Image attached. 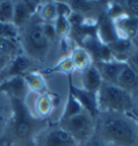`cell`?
Segmentation results:
<instances>
[{
	"mask_svg": "<svg viewBox=\"0 0 138 146\" xmlns=\"http://www.w3.org/2000/svg\"><path fill=\"white\" fill-rule=\"evenodd\" d=\"M34 146H79V143L57 123L42 129L35 137Z\"/></svg>",
	"mask_w": 138,
	"mask_h": 146,
	"instance_id": "obj_6",
	"label": "cell"
},
{
	"mask_svg": "<svg viewBox=\"0 0 138 146\" xmlns=\"http://www.w3.org/2000/svg\"><path fill=\"white\" fill-rule=\"evenodd\" d=\"M119 38L131 40L138 31V19L131 15L120 16L113 20Z\"/></svg>",
	"mask_w": 138,
	"mask_h": 146,
	"instance_id": "obj_13",
	"label": "cell"
},
{
	"mask_svg": "<svg viewBox=\"0 0 138 146\" xmlns=\"http://www.w3.org/2000/svg\"><path fill=\"white\" fill-rule=\"evenodd\" d=\"M81 84L82 89L97 94L102 84V78L94 64L81 72Z\"/></svg>",
	"mask_w": 138,
	"mask_h": 146,
	"instance_id": "obj_14",
	"label": "cell"
},
{
	"mask_svg": "<svg viewBox=\"0 0 138 146\" xmlns=\"http://www.w3.org/2000/svg\"><path fill=\"white\" fill-rule=\"evenodd\" d=\"M73 70H75V66H73V63H72L70 56L61 60V62L58 63V65L54 66L51 69V72H61V73H66L68 75H72Z\"/></svg>",
	"mask_w": 138,
	"mask_h": 146,
	"instance_id": "obj_27",
	"label": "cell"
},
{
	"mask_svg": "<svg viewBox=\"0 0 138 146\" xmlns=\"http://www.w3.org/2000/svg\"><path fill=\"white\" fill-rule=\"evenodd\" d=\"M30 90L24 76H15L0 82V93H5L9 99H15L26 102V98Z\"/></svg>",
	"mask_w": 138,
	"mask_h": 146,
	"instance_id": "obj_7",
	"label": "cell"
},
{
	"mask_svg": "<svg viewBox=\"0 0 138 146\" xmlns=\"http://www.w3.org/2000/svg\"><path fill=\"white\" fill-rule=\"evenodd\" d=\"M132 98H133V103H134V110H136L138 113V88L132 92Z\"/></svg>",
	"mask_w": 138,
	"mask_h": 146,
	"instance_id": "obj_31",
	"label": "cell"
},
{
	"mask_svg": "<svg viewBox=\"0 0 138 146\" xmlns=\"http://www.w3.org/2000/svg\"><path fill=\"white\" fill-rule=\"evenodd\" d=\"M68 79H69V89L72 91L75 98L81 104L83 110H86L93 118L96 119L98 113H99L97 106V94L88 92L82 88L80 89L75 87L72 84V75H68Z\"/></svg>",
	"mask_w": 138,
	"mask_h": 146,
	"instance_id": "obj_9",
	"label": "cell"
},
{
	"mask_svg": "<svg viewBox=\"0 0 138 146\" xmlns=\"http://www.w3.org/2000/svg\"><path fill=\"white\" fill-rule=\"evenodd\" d=\"M58 125L80 144L88 140L95 133L96 122L95 118H93L86 110H82L78 115L59 120Z\"/></svg>",
	"mask_w": 138,
	"mask_h": 146,
	"instance_id": "obj_5",
	"label": "cell"
},
{
	"mask_svg": "<svg viewBox=\"0 0 138 146\" xmlns=\"http://www.w3.org/2000/svg\"><path fill=\"white\" fill-rule=\"evenodd\" d=\"M20 34V28L13 23H2L0 22V38L16 39Z\"/></svg>",
	"mask_w": 138,
	"mask_h": 146,
	"instance_id": "obj_25",
	"label": "cell"
},
{
	"mask_svg": "<svg viewBox=\"0 0 138 146\" xmlns=\"http://www.w3.org/2000/svg\"><path fill=\"white\" fill-rule=\"evenodd\" d=\"M40 15L41 20L46 23H51L53 24L57 17L56 11V2H48L41 8V11L38 12Z\"/></svg>",
	"mask_w": 138,
	"mask_h": 146,
	"instance_id": "obj_23",
	"label": "cell"
},
{
	"mask_svg": "<svg viewBox=\"0 0 138 146\" xmlns=\"http://www.w3.org/2000/svg\"><path fill=\"white\" fill-rule=\"evenodd\" d=\"M126 15H131L138 19V0H125L120 1Z\"/></svg>",
	"mask_w": 138,
	"mask_h": 146,
	"instance_id": "obj_28",
	"label": "cell"
},
{
	"mask_svg": "<svg viewBox=\"0 0 138 146\" xmlns=\"http://www.w3.org/2000/svg\"><path fill=\"white\" fill-rule=\"evenodd\" d=\"M24 78H25L30 91H34V92L38 93L39 95L48 92L46 80H44L43 76L39 72L30 70V72H28L27 74L24 75Z\"/></svg>",
	"mask_w": 138,
	"mask_h": 146,
	"instance_id": "obj_19",
	"label": "cell"
},
{
	"mask_svg": "<svg viewBox=\"0 0 138 146\" xmlns=\"http://www.w3.org/2000/svg\"><path fill=\"white\" fill-rule=\"evenodd\" d=\"M96 28L98 33V40L106 46L116 41L119 38L116 26H114V22L112 19L108 16L106 11L100 13L98 16Z\"/></svg>",
	"mask_w": 138,
	"mask_h": 146,
	"instance_id": "obj_11",
	"label": "cell"
},
{
	"mask_svg": "<svg viewBox=\"0 0 138 146\" xmlns=\"http://www.w3.org/2000/svg\"><path fill=\"white\" fill-rule=\"evenodd\" d=\"M107 47L112 58L120 62H126L134 51L131 40L123 38H118L116 41L107 44Z\"/></svg>",
	"mask_w": 138,
	"mask_h": 146,
	"instance_id": "obj_15",
	"label": "cell"
},
{
	"mask_svg": "<svg viewBox=\"0 0 138 146\" xmlns=\"http://www.w3.org/2000/svg\"><path fill=\"white\" fill-rule=\"evenodd\" d=\"M97 106L100 111L128 114L134 110L132 93L116 84L102 81L97 92Z\"/></svg>",
	"mask_w": 138,
	"mask_h": 146,
	"instance_id": "obj_4",
	"label": "cell"
},
{
	"mask_svg": "<svg viewBox=\"0 0 138 146\" xmlns=\"http://www.w3.org/2000/svg\"><path fill=\"white\" fill-rule=\"evenodd\" d=\"M71 8L72 12H76L79 14H85V13H92L100 9L102 5L105 3H100L98 1H85V0H73L67 2Z\"/></svg>",
	"mask_w": 138,
	"mask_h": 146,
	"instance_id": "obj_20",
	"label": "cell"
},
{
	"mask_svg": "<svg viewBox=\"0 0 138 146\" xmlns=\"http://www.w3.org/2000/svg\"><path fill=\"white\" fill-rule=\"evenodd\" d=\"M131 42H132V46H133L134 50H138V31L137 34L131 39Z\"/></svg>",
	"mask_w": 138,
	"mask_h": 146,
	"instance_id": "obj_33",
	"label": "cell"
},
{
	"mask_svg": "<svg viewBox=\"0 0 138 146\" xmlns=\"http://www.w3.org/2000/svg\"><path fill=\"white\" fill-rule=\"evenodd\" d=\"M137 125H138V119H137Z\"/></svg>",
	"mask_w": 138,
	"mask_h": 146,
	"instance_id": "obj_35",
	"label": "cell"
},
{
	"mask_svg": "<svg viewBox=\"0 0 138 146\" xmlns=\"http://www.w3.org/2000/svg\"><path fill=\"white\" fill-rule=\"evenodd\" d=\"M37 5L34 1H15L14 11H13V24L16 27H20L37 13Z\"/></svg>",
	"mask_w": 138,
	"mask_h": 146,
	"instance_id": "obj_12",
	"label": "cell"
},
{
	"mask_svg": "<svg viewBox=\"0 0 138 146\" xmlns=\"http://www.w3.org/2000/svg\"><path fill=\"white\" fill-rule=\"evenodd\" d=\"M56 104V95L46 92L40 94L36 101V113L38 117L46 118V116L51 114L52 110Z\"/></svg>",
	"mask_w": 138,
	"mask_h": 146,
	"instance_id": "obj_17",
	"label": "cell"
},
{
	"mask_svg": "<svg viewBox=\"0 0 138 146\" xmlns=\"http://www.w3.org/2000/svg\"><path fill=\"white\" fill-rule=\"evenodd\" d=\"M1 119H2V118H1V116H0V120H1Z\"/></svg>",
	"mask_w": 138,
	"mask_h": 146,
	"instance_id": "obj_34",
	"label": "cell"
},
{
	"mask_svg": "<svg viewBox=\"0 0 138 146\" xmlns=\"http://www.w3.org/2000/svg\"><path fill=\"white\" fill-rule=\"evenodd\" d=\"M79 146H108V145L102 141L96 133H94L88 140L80 143Z\"/></svg>",
	"mask_w": 138,
	"mask_h": 146,
	"instance_id": "obj_29",
	"label": "cell"
},
{
	"mask_svg": "<svg viewBox=\"0 0 138 146\" xmlns=\"http://www.w3.org/2000/svg\"><path fill=\"white\" fill-rule=\"evenodd\" d=\"M32 65V60L28 58L26 54H17L0 72V82L15 76H24L28 73Z\"/></svg>",
	"mask_w": 138,
	"mask_h": 146,
	"instance_id": "obj_8",
	"label": "cell"
},
{
	"mask_svg": "<svg viewBox=\"0 0 138 146\" xmlns=\"http://www.w3.org/2000/svg\"><path fill=\"white\" fill-rule=\"evenodd\" d=\"M18 37L26 55L31 60L44 61L50 51V39L44 33V22L37 12L20 28Z\"/></svg>",
	"mask_w": 138,
	"mask_h": 146,
	"instance_id": "obj_3",
	"label": "cell"
},
{
	"mask_svg": "<svg viewBox=\"0 0 138 146\" xmlns=\"http://www.w3.org/2000/svg\"><path fill=\"white\" fill-rule=\"evenodd\" d=\"M93 64L98 69L104 82L117 86L119 75L121 74L123 68L126 66L127 63L120 62L117 60H110V61H106V62H95Z\"/></svg>",
	"mask_w": 138,
	"mask_h": 146,
	"instance_id": "obj_10",
	"label": "cell"
},
{
	"mask_svg": "<svg viewBox=\"0 0 138 146\" xmlns=\"http://www.w3.org/2000/svg\"><path fill=\"white\" fill-rule=\"evenodd\" d=\"M126 63L138 74V50H134Z\"/></svg>",
	"mask_w": 138,
	"mask_h": 146,
	"instance_id": "obj_30",
	"label": "cell"
},
{
	"mask_svg": "<svg viewBox=\"0 0 138 146\" xmlns=\"http://www.w3.org/2000/svg\"><path fill=\"white\" fill-rule=\"evenodd\" d=\"M55 27L56 35L59 37H65L70 31V23L68 21V17L57 15L55 22L53 23Z\"/></svg>",
	"mask_w": 138,
	"mask_h": 146,
	"instance_id": "obj_26",
	"label": "cell"
},
{
	"mask_svg": "<svg viewBox=\"0 0 138 146\" xmlns=\"http://www.w3.org/2000/svg\"><path fill=\"white\" fill-rule=\"evenodd\" d=\"M18 44L15 39L0 38V56L12 60L17 55Z\"/></svg>",
	"mask_w": 138,
	"mask_h": 146,
	"instance_id": "obj_22",
	"label": "cell"
},
{
	"mask_svg": "<svg viewBox=\"0 0 138 146\" xmlns=\"http://www.w3.org/2000/svg\"><path fill=\"white\" fill-rule=\"evenodd\" d=\"M83 110V107L81 106V104L78 102V100L75 98V95L72 93V91L69 89V94H68V100L66 102V105H65V110H64V113L61 115V119L59 120H64L67 119V118H70L72 116L78 115L80 114Z\"/></svg>",
	"mask_w": 138,
	"mask_h": 146,
	"instance_id": "obj_21",
	"label": "cell"
},
{
	"mask_svg": "<svg viewBox=\"0 0 138 146\" xmlns=\"http://www.w3.org/2000/svg\"><path fill=\"white\" fill-rule=\"evenodd\" d=\"M10 103L12 115L0 136V144L34 146L36 135L49 125V121L46 118L32 115L24 101L10 99Z\"/></svg>",
	"mask_w": 138,
	"mask_h": 146,
	"instance_id": "obj_1",
	"label": "cell"
},
{
	"mask_svg": "<svg viewBox=\"0 0 138 146\" xmlns=\"http://www.w3.org/2000/svg\"><path fill=\"white\" fill-rule=\"evenodd\" d=\"M10 61L11 60H9V58H5L0 56V72H1V70L7 66V64L10 62Z\"/></svg>",
	"mask_w": 138,
	"mask_h": 146,
	"instance_id": "obj_32",
	"label": "cell"
},
{
	"mask_svg": "<svg viewBox=\"0 0 138 146\" xmlns=\"http://www.w3.org/2000/svg\"><path fill=\"white\" fill-rule=\"evenodd\" d=\"M70 58L73 63L75 69H78L80 72L84 70L85 68H87L93 64V60L90 55V53L85 50V48L82 47L75 48L70 54Z\"/></svg>",
	"mask_w": 138,
	"mask_h": 146,
	"instance_id": "obj_18",
	"label": "cell"
},
{
	"mask_svg": "<svg viewBox=\"0 0 138 146\" xmlns=\"http://www.w3.org/2000/svg\"><path fill=\"white\" fill-rule=\"evenodd\" d=\"M95 122V133L108 146H138L137 120L128 114L100 111Z\"/></svg>",
	"mask_w": 138,
	"mask_h": 146,
	"instance_id": "obj_2",
	"label": "cell"
},
{
	"mask_svg": "<svg viewBox=\"0 0 138 146\" xmlns=\"http://www.w3.org/2000/svg\"><path fill=\"white\" fill-rule=\"evenodd\" d=\"M117 86L131 93L138 88V74L128 64H126V66L119 75Z\"/></svg>",
	"mask_w": 138,
	"mask_h": 146,
	"instance_id": "obj_16",
	"label": "cell"
},
{
	"mask_svg": "<svg viewBox=\"0 0 138 146\" xmlns=\"http://www.w3.org/2000/svg\"><path fill=\"white\" fill-rule=\"evenodd\" d=\"M13 11L14 2L10 0L0 1V22L13 23Z\"/></svg>",
	"mask_w": 138,
	"mask_h": 146,
	"instance_id": "obj_24",
	"label": "cell"
}]
</instances>
